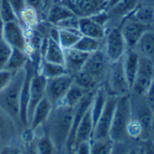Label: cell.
I'll use <instances>...</instances> for the list:
<instances>
[{
    "label": "cell",
    "mask_w": 154,
    "mask_h": 154,
    "mask_svg": "<svg viewBox=\"0 0 154 154\" xmlns=\"http://www.w3.org/2000/svg\"><path fill=\"white\" fill-rule=\"evenodd\" d=\"M74 107L66 105H58L53 107L48 120L43 125V131L52 139L57 150L67 148V140L72 130Z\"/></svg>",
    "instance_id": "6da1fadb"
},
{
    "label": "cell",
    "mask_w": 154,
    "mask_h": 154,
    "mask_svg": "<svg viewBox=\"0 0 154 154\" xmlns=\"http://www.w3.org/2000/svg\"><path fill=\"white\" fill-rule=\"evenodd\" d=\"M26 76V69H21L16 72L12 76L10 83L0 91V107L8 115L20 123V96L21 89Z\"/></svg>",
    "instance_id": "7a4b0ae2"
},
{
    "label": "cell",
    "mask_w": 154,
    "mask_h": 154,
    "mask_svg": "<svg viewBox=\"0 0 154 154\" xmlns=\"http://www.w3.org/2000/svg\"><path fill=\"white\" fill-rule=\"evenodd\" d=\"M131 120H132V109H131L130 94L121 95L117 97L113 119L110 128V139L112 142L131 140L127 136V128Z\"/></svg>",
    "instance_id": "3957f363"
},
{
    "label": "cell",
    "mask_w": 154,
    "mask_h": 154,
    "mask_svg": "<svg viewBox=\"0 0 154 154\" xmlns=\"http://www.w3.org/2000/svg\"><path fill=\"white\" fill-rule=\"evenodd\" d=\"M132 119L136 120L142 127V142L150 139L154 127V113L148 105L144 95H136L130 93Z\"/></svg>",
    "instance_id": "277c9868"
},
{
    "label": "cell",
    "mask_w": 154,
    "mask_h": 154,
    "mask_svg": "<svg viewBox=\"0 0 154 154\" xmlns=\"http://www.w3.org/2000/svg\"><path fill=\"white\" fill-rule=\"evenodd\" d=\"M104 85L106 88L109 95L121 96V95L130 94L131 86L126 78L122 58L116 62L110 63L107 75H106V82Z\"/></svg>",
    "instance_id": "5b68a950"
},
{
    "label": "cell",
    "mask_w": 154,
    "mask_h": 154,
    "mask_svg": "<svg viewBox=\"0 0 154 154\" xmlns=\"http://www.w3.org/2000/svg\"><path fill=\"white\" fill-rule=\"evenodd\" d=\"M102 51L110 63L123 58L127 52V46L120 26L106 30V35L102 40Z\"/></svg>",
    "instance_id": "8992f818"
},
{
    "label": "cell",
    "mask_w": 154,
    "mask_h": 154,
    "mask_svg": "<svg viewBox=\"0 0 154 154\" xmlns=\"http://www.w3.org/2000/svg\"><path fill=\"white\" fill-rule=\"evenodd\" d=\"M74 83V78L70 74H64L57 78L47 79L46 83V97L52 104L53 107L62 104L69 88Z\"/></svg>",
    "instance_id": "52a82bcc"
},
{
    "label": "cell",
    "mask_w": 154,
    "mask_h": 154,
    "mask_svg": "<svg viewBox=\"0 0 154 154\" xmlns=\"http://www.w3.org/2000/svg\"><path fill=\"white\" fill-rule=\"evenodd\" d=\"M153 82H154V60L139 57L138 70L130 93L136 95H146L147 90Z\"/></svg>",
    "instance_id": "ba28073f"
},
{
    "label": "cell",
    "mask_w": 154,
    "mask_h": 154,
    "mask_svg": "<svg viewBox=\"0 0 154 154\" xmlns=\"http://www.w3.org/2000/svg\"><path fill=\"white\" fill-rule=\"evenodd\" d=\"M68 8L76 17H90L106 10L107 0H57Z\"/></svg>",
    "instance_id": "9c48e42d"
},
{
    "label": "cell",
    "mask_w": 154,
    "mask_h": 154,
    "mask_svg": "<svg viewBox=\"0 0 154 154\" xmlns=\"http://www.w3.org/2000/svg\"><path fill=\"white\" fill-rule=\"evenodd\" d=\"M109 66H110L109 59L106 58L104 51L100 49L89 56L83 70L86 72L89 75H91L95 79V82L101 86L106 82Z\"/></svg>",
    "instance_id": "30bf717a"
},
{
    "label": "cell",
    "mask_w": 154,
    "mask_h": 154,
    "mask_svg": "<svg viewBox=\"0 0 154 154\" xmlns=\"http://www.w3.org/2000/svg\"><path fill=\"white\" fill-rule=\"evenodd\" d=\"M117 97L119 96H113V95L107 96L105 107L102 110L100 117L94 127L93 139L110 138V128H111V123H112V119H113V112H115V107H116Z\"/></svg>",
    "instance_id": "8fae6325"
},
{
    "label": "cell",
    "mask_w": 154,
    "mask_h": 154,
    "mask_svg": "<svg viewBox=\"0 0 154 154\" xmlns=\"http://www.w3.org/2000/svg\"><path fill=\"white\" fill-rule=\"evenodd\" d=\"M120 27H121V32L125 38L127 49H133V47L137 45V42L139 41V38L143 36V33L146 31H148L149 29H153L142 22L137 21L131 15L122 21Z\"/></svg>",
    "instance_id": "7c38bea8"
},
{
    "label": "cell",
    "mask_w": 154,
    "mask_h": 154,
    "mask_svg": "<svg viewBox=\"0 0 154 154\" xmlns=\"http://www.w3.org/2000/svg\"><path fill=\"white\" fill-rule=\"evenodd\" d=\"M139 2L140 0H121L116 5L107 9L110 20H109L106 30L120 26L126 17L132 15L136 11V9L139 6Z\"/></svg>",
    "instance_id": "4fadbf2b"
},
{
    "label": "cell",
    "mask_w": 154,
    "mask_h": 154,
    "mask_svg": "<svg viewBox=\"0 0 154 154\" xmlns=\"http://www.w3.org/2000/svg\"><path fill=\"white\" fill-rule=\"evenodd\" d=\"M4 41L11 48L26 51L27 38L19 20L4 22Z\"/></svg>",
    "instance_id": "5bb4252c"
},
{
    "label": "cell",
    "mask_w": 154,
    "mask_h": 154,
    "mask_svg": "<svg viewBox=\"0 0 154 154\" xmlns=\"http://www.w3.org/2000/svg\"><path fill=\"white\" fill-rule=\"evenodd\" d=\"M46 83H47V79L45 76L38 70H35L30 83V97H29V107H27L29 122L32 117V113L36 106L46 96Z\"/></svg>",
    "instance_id": "9a60e30c"
},
{
    "label": "cell",
    "mask_w": 154,
    "mask_h": 154,
    "mask_svg": "<svg viewBox=\"0 0 154 154\" xmlns=\"http://www.w3.org/2000/svg\"><path fill=\"white\" fill-rule=\"evenodd\" d=\"M64 67L67 69V73L70 75H74L78 72H80L85 63L89 58V53L82 52V51L76 49V48H69V49H64Z\"/></svg>",
    "instance_id": "2e32d148"
},
{
    "label": "cell",
    "mask_w": 154,
    "mask_h": 154,
    "mask_svg": "<svg viewBox=\"0 0 154 154\" xmlns=\"http://www.w3.org/2000/svg\"><path fill=\"white\" fill-rule=\"evenodd\" d=\"M53 110L52 104L48 101V99L45 96L40 104H38L32 113V117L29 122V127H30V131L31 132H36L38 128L43 127V125L46 123V121L48 120L51 112Z\"/></svg>",
    "instance_id": "e0dca14e"
},
{
    "label": "cell",
    "mask_w": 154,
    "mask_h": 154,
    "mask_svg": "<svg viewBox=\"0 0 154 154\" xmlns=\"http://www.w3.org/2000/svg\"><path fill=\"white\" fill-rule=\"evenodd\" d=\"M16 121L0 107V143L2 146L12 143L16 137Z\"/></svg>",
    "instance_id": "ac0fdd59"
},
{
    "label": "cell",
    "mask_w": 154,
    "mask_h": 154,
    "mask_svg": "<svg viewBox=\"0 0 154 154\" xmlns=\"http://www.w3.org/2000/svg\"><path fill=\"white\" fill-rule=\"evenodd\" d=\"M93 134H94V122H93V117H91L90 107H89V110L84 115V117L82 119L80 123L78 125V128H76L73 148L75 146H78L79 143L90 142V140L93 139Z\"/></svg>",
    "instance_id": "d6986e66"
},
{
    "label": "cell",
    "mask_w": 154,
    "mask_h": 154,
    "mask_svg": "<svg viewBox=\"0 0 154 154\" xmlns=\"http://www.w3.org/2000/svg\"><path fill=\"white\" fill-rule=\"evenodd\" d=\"M133 51L139 57L154 60V27L143 33L137 45L133 47Z\"/></svg>",
    "instance_id": "ffe728a7"
},
{
    "label": "cell",
    "mask_w": 154,
    "mask_h": 154,
    "mask_svg": "<svg viewBox=\"0 0 154 154\" xmlns=\"http://www.w3.org/2000/svg\"><path fill=\"white\" fill-rule=\"evenodd\" d=\"M43 60L52 62L57 64H64V49L58 43V41L51 38L49 36L45 40L43 46Z\"/></svg>",
    "instance_id": "44dd1931"
},
{
    "label": "cell",
    "mask_w": 154,
    "mask_h": 154,
    "mask_svg": "<svg viewBox=\"0 0 154 154\" xmlns=\"http://www.w3.org/2000/svg\"><path fill=\"white\" fill-rule=\"evenodd\" d=\"M70 16H75V15L68 8H66L63 4L57 2V0H53V3L46 10V20L52 26H57L60 21L66 20Z\"/></svg>",
    "instance_id": "7402d4cb"
},
{
    "label": "cell",
    "mask_w": 154,
    "mask_h": 154,
    "mask_svg": "<svg viewBox=\"0 0 154 154\" xmlns=\"http://www.w3.org/2000/svg\"><path fill=\"white\" fill-rule=\"evenodd\" d=\"M79 31L82 36L93 37L96 40H104L106 35V29L96 23L91 17H80L79 19Z\"/></svg>",
    "instance_id": "603a6c76"
},
{
    "label": "cell",
    "mask_w": 154,
    "mask_h": 154,
    "mask_svg": "<svg viewBox=\"0 0 154 154\" xmlns=\"http://www.w3.org/2000/svg\"><path fill=\"white\" fill-rule=\"evenodd\" d=\"M123 69L126 78L128 80V84L132 88L133 82L136 79V74L138 70V64H139V56L134 52L133 49H127V52L125 53L123 58Z\"/></svg>",
    "instance_id": "cb8c5ba5"
},
{
    "label": "cell",
    "mask_w": 154,
    "mask_h": 154,
    "mask_svg": "<svg viewBox=\"0 0 154 154\" xmlns=\"http://www.w3.org/2000/svg\"><path fill=\"white\" fill-rule=\"evenodd\" d=\"M27 62H29V58L26 54V51L12 48L10 58H9V60L6 63V67L4 69H8L12 73H16V72H19L26 67Z\"/></svg>",
    "instance_id": "d4e9b609"
},
{
    "label": "cell",
    "mask_w": 154,
    "mask_h": 154,
    "mask_svg": "<svg viewBox=\"0 0 154 154\" xmlns=\"http://www.w3.org/2000/svg\"><path fill=\"white\" fill-rule=\"evenodd\" d=\"M88 93H90V91H86L80 85H78L76 83H73L72 86L69 88V90L67 91L66 96H64V99L62 101V105H66L69 107H75Z\"/></svg>",
    "instance_id": "484cf974"
},
{
    "label": "cell",
    "mask_w": 154,
    "mask_h": 154,
    "mask_svg": "<svg viewBox=\"0 0 154 154\" xmlns=\"http://www.w3.org/2000/svg\"><path fill=\"white\" fill-rule=\"evenodd\" d=\"M80 37H82V33L79 30L58 29V43L62 46L63 49L73 48L76 45V42L80 40Z\"/></svg>",
    "instance_id": "4316f807"
},
{
    "label": "cell",
    "mask_w": 154,
    "mask_h": 154,
    "mask_svg": "<svg viewBox=\"0 0 154 154\" xmlns=\"http://www.w3.org/2000/svg\"><path fill=\"white\" fill-rule=\"evenodd\" d=\"M46 79H51V78H57V76L68 74L67 69L64 67V64H57V63H52V62H47L42 59L41 67L38 69Z\"/></svg>",
    "instance_id": "83f0119b"
},
{
    "label": "cell",
    "mask_w": 154,
    "mask_h": 154,
    "mask_svg": "<svg viewBox=\"0 0 154 154\" xmlns=\"http://www.w3.org/2000/svg\"><path fill=\"white\" fill-rule=\"evenodd\" d=\"M82 51V52L91 54L96 51L102 49V40H96L93 37H88V36H82L80 40L76 42V45L73 47Z\"/></svg>",
    "instance_id": "f1b7e54d"
},
{
    "label": "cell",
    "mask_w": 154,
    "mask_h": 154,
    "mask_svg": "<svg viewBox=\"0 0 154 154\" xmlns=\"http://www.w3.org/2000/svg\"><path fill=\"white\" fill-rule=\"evenodd\" d=\"M35 146L38 152V154H56L58 150L52 142V139L48 137V134L42 131V134L36 137L35 139Z\"/></svg>",
    "instance_id": "f546056e"
},
{
    "label": "cell",
    "mask_w": 154,
    "mask_h": 154,
    "mask_svg": "<svg viewBox=\"0 0 154 154\" xmlns=\"http://www.w3.org/2000/svg\"><path fill=\"white\" fill-rule=\"evenodd\" d=\"M131 16L149 27H154V8L152 6L139 5Z\"/></svg>",
    "instance_id": "4dcf8cb0"
},
{
    "label": "cell",
    "mask_w": 154,
    "mask_h": 154,
    "mask_svg": "<svg viewBox=\"0 0 154 154\" xmlns=\"http://www.w3.org/2000/svg\"><path fill=\"white\" fill-rule=\"evenodd\" d=\"M73 78H74V83H76L78 85H80L82 88H84L86 91H94V90H96V89L100 86L95 82V79L93 78V76L89 75L83 69L80 72H78L76 74H74Z\"/></svg>",
    "instance_id": "1f68e13d"
},
{
    "label": "cell",
    "mask_w": 154,
    "mask_h": 154,
    "mask_svg": "<svg viewBox=\"0 0 154 154\" xmlns=\"http://www.w3.org/2000/svg\"><path fill=\"white\" fill-rule=\"evenodd\" d=\"M113 142L107 139H91L90 140V154H111Z\"/></svg>",
    "instance_id": "d6a6232c"
},
{
    "label": "cell",
    "mask_w": 154,
    "mask_h": 154,
    "mask_svg": "<svg viewBox=\"0 0 154 154\" xmlns=\"http://www.w3.org/2000/svg\"><path fill=\"white\" fill-rule=\"evenodd\" d=\"M11 51L12 48L4 40L0 41V69H4L6 67V63L10 58Z\"/></svg>",
    "instance_id": "836d02e7"
},
{
    "label": "cell",
    "mask_w": 154,
    "mask_h": 154,
    "mask_svg": "<svg viewBox=\"0 0 154 154\" xmlns=\"http://www.w3.org/2000/svg\"><path fill=\"white\" fill-rule=\"evenodd\" d=\"M131 140H125V142H113L111 154H128L133 147L131 143Z\"/></svg>",
    "instance_id": "e575fe53"
},
{
    "label": "cell",
    "mask_w": 154,
    "mask_h": 154,
    "mask_svg": "<svg viewBox=\"0 0 154 154\" xmlns=\"http://www.w3.org/2000/svg\"><path fill=\"white\" fill-rule=\"evenodd\" d=\"M56 27L58 29H66V30H79V17L70 16L66 20L60 21Z\"/></svg>",
    "instance_id": "d590c367"
},
{
    "label": "cell",
    "mask_w": 154,
    "mask_h": 154,
    "mask_svg": "<svg viewBox=\"0 0 154 154\" xmlns=\"http://www.w3.org/2000/svg\"><path fill=\"white\" fill-rule=\"evenodd\" d=\"M0 154H22V149L15 142H12L0 147Z\"/></svg>",
    "instance_id": "8d00e7d4"
},
{
    "label": "cell",
    "mask_w": 154,
    "mask_h": 154,
    "mask_svg": "<svg viewBox=\"0 0 154 154\" xmlns=\"http://www.w3.org/2000/svg\"><path fill=\"white\" fill-rule=\"evenodd\" d=\"M15 73H12L8 69H0V91L10 83V80L12 79Z\"/></svg>",
    "instance_id": "74e56055"
},
{
    "label": "cell",
    "mask_w": 154,
    "mask_h": 154,
    "mask_svg": "<svg viewBox=\"0 0 154 154\" xmlns=\"http://www.w3.org/2000/svg\"><path fill=\"white\" fill-rule=\"evenodd\" d=\"M25 3H26V8L35 10L36 12H38V15L45 11L43 0H25Z\"/></svg>",
    "instance_id": "f35d334b"
},
{
    "label": "cell",
    "mask_w": 154,
    "mask_h": 154,
    "mask_svg": "<svg viewBox=\"0 0 154 154\" xmlns=\"http://www.w3.org/2000/svg\"><path fill=\"white\" fill-rule=\"evenodd\" d=\"M9 3L12 6V10L15 11V14L19 19L20 14L26 9V3H25V0H9Z\"/></svg>",
    "instance_id": "ab89813d"
},
{
    "label": "cell",
    "mask_w": 154,
    "mask_h": 154,
    "mask_svg": "<svg viewBox=\"0 0 154 154\" xmlns=\"http://www.w3.org/2000/svg\"><path fill=\"white\" fill-rule=\"evenodd\" d=\"M73 154H90V142L79 143L73 148Z\"/></svg>",
    "instance_id": "60d3db41"
},
{
    "label": "cell",
    "mask_w": 154,
    "mask_h": 154,
    "mask_svg": "<svg viewBox=\"0 0 154 154\" xmlns=\"http://www.w3.org/2000/svg\"><path fill=\"white\" fill-rule=\"evenodd\" d=\"M146 99H147V102H148V105L150 106L153 113H154V82L152 83V85L149 86V89L147 90L146 93Z\"/></svg>",
    "instance_id": "b9f144b4"
},
{
    "label": "cell",
    "mask_w": 154,
    "mask_h": 154,
    "mask_svg": "<svg viewBox=\"0 0 154 154\" xmlns=\"http://www.w3.org/2000/svg\"><path fill=\"white\" fill-rule=\"evenodd\" d=\"M142 146L144 148L146 154H154V142L152 139H147L142 142Z\"/></svg>",
    "instance_id": "7bdbcfd3"
},
{
    "label": "cell",
    "mask_w": 154,
    "mask_h": 154,
    "mask_svg": "<svg viewBox=\"0 0 154 154\" xmlns=\"http://www.w3.org/2000/svg\"><path fill=\"white\" fill-rule=\"evenodd\" d=\"M25 148H26V149H25L23 154H38V152L36 149V146H35V140H33V142H29Z\"/></svg>",
    "instance_id": "ee69618b"
},
{
    "label": "cell",
    "mask_w": 154,
    "mask_h": 154,
    "mask_svg": "<svg viewBox=\"0 0 154 154\" xmlns=\"http://www.w3.org/2000/svg\"><path fill=\"white\" fill-rule=\"evenodd\" d=\"M139 5H143V6H152L154 8V0H140Z\"/></svg>",
    "instance_id": "f6af8a7d"
},
{
    "label": "cell",
    "mask_w": 154,
    "mask_h": 154,
    "mask_svg": "<svg viewBox=\"0 0 154 154\" xmlns=\"http://www.w3.org/2000/svg\"><path fill=\"white\" fill-rule=\"evenodd\" d=\"M4 40V21L0 17V41Z\"/></svg>",
    "instance_id": "bcb514c9"
},
{
    "label": "cell",
    "mask_w": 154,
    "mask_h": 154,
    "mask_svg": "<svg viewBox=\"0 0 154 154\" xmlns=\"http://www.w3.org/2000/svg\"><path fill=\"white\" fill-rule=\"evenodd\" d=\"M121 0H107V4H106V10L107 9H110V8H112L113 5H116L117 3H120Z\"/></svg>",
    "instance_id": "7dc6e473"
},
{
    "label": "cell",
    "mask_w": 154,
    "mask_h": 154,
    "mask_svg": "<svg viewBox=\"0 0 154 154\" xmlns=\"http://www.w3.org/2000/svg\"><path fill=\"white\" fill-rule=\"evenodd\" d=\"M53 3V0H43V4H45V11L49 8V5Z\"/></svg>",
    "instance_id": "c3c4849f"
},
{
    "label": "cell",
    "mask_w": 154,
    "mask_h": 154,
    "mask_svg": "<svg viewBox=\"0 0 154 154\" xmlns=\"http://www.w3.org/2000/svg\"><path fill=\"white\" fill-rule=\"evenodd\" d=\"M137 154H146V152H144V148H143L142 143H140V144L138 146V150H137Z\"/></svg>",
    "instance_id": "681fc988"
},
{
    "label": "cell",
    "mask_w": 154,
    "mask_h": 154,
    "mask_svg": "<svg viewBox=\"0 0 154 154\" xmlns=\"http://www.w3.org/2000/svg\"><path fill=\"white\" fill-rule=\"evenodd\" d=\"M137 150H138V147H132L131 148V150H130V153H128V154H137Z\"/></svg>",
    "instance_id": "f907efd6"
},
{
    "label": "cell",
    "mask_w": 154,
    "mask_h": 154,
    "mask_svg": "<svg viewBox=\"0 0 154 154\" xmlns=\"http://www.w3.org/2000/svg\"><path fill=\"white\" fill-rule=\"evenodd\" d=\"M150 139H152L153 142H154V127H153V133H152V137H150Z\"/></svg>",
    "instance_id": "816d5d0a"
},
{
    "label": "cell",
    "mask_w": 154,
    "mask_h": 154,
    "mask_svg": "<svg viewBox=\"0 0 154 154\" xmlns=\"http://www.w3.org/2000/svg\"><path fill=\"white\" fill-rule=\"evenodd\" d=\"M0 16H2V9H0Z\"/></svg>",
    "instance_id": "f5cc1de1"
}]
</instances>
